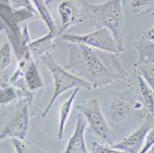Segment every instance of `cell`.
<instances>
[{
    "label": "cell",
    "instance_id": "1",
    "mask_svg": "<svg viewBox=\"0 0 154 153\" xmlns=\"http://www.w3.org/2000/svg\"><path fill=\"white\" fill-rule=\"evenodd\" d=\"M71 73L88 81L93 89L111 85L125 78V71L116 55L83 44H72L69 47V60L66 66Z\"/></svg>",
    "mask_w": 154,
    "mask_h": 153
},
{
    "label": "cell",
    "instance_id": "2",
    "mask_svg": "<svg viewBox=\"0 0 154 153\" xmlns=\"http://www.w3.org/2000/svg\"><path fill=\"white\" fill-rule=\"evenodd\" d=\"M42 59L45 62V66L49 69L52 74L54 80V90L52 97L47 103L45 111L42 114V117H45L49 113L54 102L66 91L74 89H85L88 90H94L92 85L88 81L80 78L79 77L74 75L70 71L66 70L63 66L58 65L54 59L51 57L49 53H46L42 55Z\"/></svg>",
    "mask_w": 154,
    "mask_h": 153
},
{
    "label": "cell",
    "instance_id": "3",
    "mask_svg": "<svg viewBox=\"0 0 154 153\" xmlns=\"http://www.w3.org/2000/svg\"><path fill=\"white\" fill-rule=\"evenodd\" d=\"M89 15L99 24L103 25L113 34L116 41L123 45L122 29L124 12L122 0H107L103 4H90L83 2Z\"/></svg>",
    "mask_w": 154,
    "mask_h": 153
},
{
    "label": "cell",
    "instance_id": "4",
    "mask_svg": "<svg viewBox=\"0 0 154 153\" xmlns=\"http://www.w3.org/2000/svg\"><path fill=\"white\" fill-rule=\"evenodd\" d=\"M61 37L64 41L70 44H83L105 53L118 54L125 51L124 45L119 44L110 31L103 27L86 34L64 33Z\"/></svg>",
    "mask_w": 154,
    "mask_h": 153
},
{
    "label": "cell",
    "instance_id": "5",
    "mask_svg": "<svg viewBox=\"0 0 154 153\" xmlns=\"http://www.w3.org/2000/svg\"><path fill=\"white\" fill-rule=\"evenodd\" d=\"M77 110L80 115L84 117L92 132L102 139H108L114 135L108 123L106 122L100 103L96 99L89 100L77 106Z\"/></svg>",
    "mask_w": 154,
    "mask_h": 153
},
{
    "label": "cell",
    "instance_id": "6",
    "mask_svg": "<svg viewBox=\"0 0 154 153\" xmlns=\"http://www.w3.org/2000/svg\"><path fill=\"white\" fill-rule=\"evenodd\" d=\"M30 100H22L16 111V115L0 133V142L4 139L19 138L24 140L29 130Z\"/></svg>",
    "mask_w": 154,
    "mask_h": 153
},
{
    "label": "cell",
    "instance_id": "7",
    "mask_svg": "<svg viewBox=\"0 0 154 153\" xmlns=\"http://www.w3.org/2000/svg\"><path fill=\"white\" fill-rule=\"evenodd\" d=\"M151 128H153V118L152 115H149L141 127H139L128 136L125 137L123 140L111 147L125 153H137L143 146L147 134Z\"/></svg>",
    "mask_w": 154,
    "mask_h": 153
},
{
    "label": "cell",
    "instance_id": "8",
    "mask_svg": "<svg viewBox=\"0 0 154 153\" xmlns=\"http://www.w3.org/2000/svg\"><path fill=\"white\" fill-rule=\"evenodd\" d=\"M58 14L61 20V28L59 30L60 34H64V32L82 20L77 4L73 0L62 1L58 6Z\"/></svg>",
    "mask_w": 154,
    "mask_h": 153
},
{
    "label": "cell",
    "instance_id": "9",
    "mask_svg": "<svg viewBox=\"0 0 154 153\" xmlns=\"http://www.w3.org/2000/svg\"><path fill=\"white\" fill-rule=\"evenodd\" d=\"M87 127V122L84 117L79 115L73 135L69 138L68 143L63 153H90L86 147L84 133Z\"/></svg>",
    "mask_w": 154,
    "mask_h": 153
},
{
    "label": "cell",
    "instance_id": "10",
    "mask_svg": "<svg viewBox=\"0 0 154 153\" xmlns=\"http://www.w3.org/2000/svg\"><path fill=\"white\" fill-rule=\"evenodd\" d=\"M31 1L38 13L39 18L43 20L44 23L46 25L48 29V34H50L54 38L57 37V35L60 33L57 27V23L54 20L51 12L46 4L44 2V0H31Z\"/></svg>",
    "mask_w": 154,
    "mask_h": 153
},
{
    "label": "cell",
    "instance_id": "11",
    "mask_svg": "<svg viewBox=\"0 0 154 153\" xmlns=\"http://www.w3.org/2000/svg\"><path fill=\"white\" fill-rule=\"evenodd\" d=\"M79 91V89H74L73 92L71 93L70 97L65 102L62 103L60 109H59V124H58V133H57V139L61 140L64 136V130L66 121L70 115L71 110L73 107V103L75 102L76 96L78 92Z\"/></svg>",
    "mask_w": 154,
    "mask_h": 153
},
{
    "label": "cell",
    "instance_id": "12",
    "mask_svg": "<svg viewBox=\"0 0 154 153\" xmlns=\"http://www.w3.org/2000/svg\"><path fill=\"white\" fill-rule=\"evenodd\" d=\"M24 77L27 86L30 90L33 91L44 87V81L41 78V75L39 74L37 66L33 62L32 58L29 61V64L27 66V70L25 72Z\"/></svg>",
    "mask_w": 154,
    "mask_h": 153
},
{
    "label": "cell",
    "instance_id": "13",
    "mask_svg": "<svg viewBox=\"0 0 154 153\" xmlns=\"http://www.w3.org/2000/svg\"><path fill=\"white\" fill-rule=\"evenodd\" d=\"M137 82H138V87L139 90H140V94L145 102L147 110L149 112V115H153V108H154V92L153 88L149 84V83L145 80V78L137 73Z\"/></svg>",
    "mask_w": 154,
    "mask_h": 153
},
{
    "label": "cell",
    "instance_id": "14",
    "mask_svg": "<svg viewBox=\"0 0 154 153\" xmlns=\"http://www.w3.org/2000/svg\"><path fill=\"white\" fill-rule=\"evenodd\" d=\"M10 140L17 153H48L39 148L37 145L31 142H26L25 139L22 140L19 138H11Z\"/></svg>",
    "mask_w": 154,
    "mask_h": 153
},
{
    "label": "cell",
    "instance_id": "15",
    "mask_svg": "<svg viewBox=\"0 0 154 153\" xmlns=\"http://www.w3.org/2000/svg\"><path fill=\"white\" fill-rule=\"evenodd\" d=\"M11 63V46L8 43L0 47V70L8 68Z\"/></svg>",
    "mask_w": 154,
    "mask_h": 153
},
{
    "label": "cell",
    "instance_id": "16",
    "mask_svg": "<svg viewBox=\"0 0 154 153\" xmlns=\"http://www.w3.org/2000/svg\"><path fill=\"white\" fill-rule=\"evenodd\" d=\"M8 4L13 9H21L27 8L37 13L31 0H8ZM38 14V13H37Z\"/></svg>",
    "mask_w": 154,
    "mask_h": 153
},
{
    "label": "cell",
    "instance_id": "17",
    "mask_svg": "<svg viewBox=\"0 0 154 153\" xmlns=\"http://www.w3.org/2000/svg\"><path fill=\"white\" fill-rule=\"evenodd\" d=\"M90 153H125L124 151L113 148L111 146H103L98 142H92Z\"/></svg>",
    "mask_w": 154,
    "mask_h": 153
},
{
    "label": "cell",
    "instance_id": "18",
    "mask_svg": "<svg viewBox=\"0 0 154 153\" xmlns=\"http://www.w3.org/2000/svg\"><path fill=\"white\" fill-rule=\"evenodd\" d=\"M16 92L12 88L3 89L0 87V103H7L16 98Z\"/></svg>",
    "mask_w": 154,
    "mask_h": 153
},
{
    "label": "cell",
    "instance_id": "19",
    "mask_svg": "<svg viewBox=\"0 0 154 153\" xmlns=\"http://www.w3.org/2000/svg\"><path fill=\"white\" fill-rule=\"evenodd\" d=\"M125 115H128V108L125 103H118L114 105V109L112 111V115L115 119H122L125 117Z\"/></svg>",
    "mask_w": 154,
    "mask_h": 153
},
{
    "label": "cell",
    "instance_id": "20",
    "mask_svg": "<svg viewBox=\"0 0 154 153\" xmlns=\"http://www.w3.org/2000/svg\"><path fill=\"white\" fill-rule=\"evenodd\" d=\"M153 144H154V130L153 128H151L147 134L143 146L137 153H148L149 149L153 147Z\"/></svg>",
    "mask_w": 154,
    "mask_h": 153
},
{
    "label": "cell",
    "instance_id": "21",
    "mask_svg": "<svg viewBox=\"0 0 154 153\" xmlns=\"http://www.w3.org/2000/svg\"><path fill=\"white\" fill-rule=\"evenodd\" d=\"M152 2L153 0H131L130 6L134 11L137 12L150 7Z\"/></svg>",
    "mask_w": 154,
    "mask_h": 153
},
{
    "label": "cell",
    "instance_id": "22",
    "mask_svg": "<svg viewBox=\"0 0 154 153\" xmlns=\"http://www.w3.org/2000/svg\"><path fill=\"white\" fill-rule=\"evenodd\" d=\"M4 30H6V25H5V23L3 22V20L0 19V32L1 31H4Z\"/></svg>",
    "mask_w": 154,
    "mask_h": 153
},
{
    "label": "cell",
    "instance_id": "23",
    "mask_svg": "<svg viewBox=\"0 0 154 153\" xmlns=\"http://www.w3.org/2000/svg\"><path fill=\"white\" fill-rule=\"evenodd\" d=\"M130 2H131V0H122V4H123V6H127V5H128Z\"/></svg>",
    "mask_w": 154,
    "mask_h": 153
}]
</instances>
